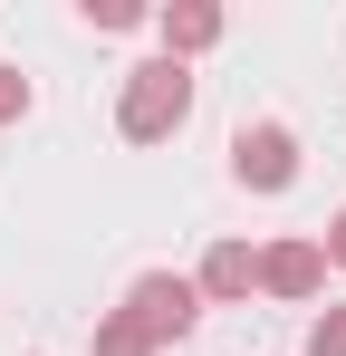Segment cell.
<instances>
[{
	"mask_svg": "<svg viewBox=\"0 0 346 356\" xmlns=\"http://www.w3.org/2000/svg\"><path fill=\"white\" fill-rule=\"evenodd\" d=\"M183 116H192V77H183V58H154V67L125 77V106H115L125 145H164Z\"/></svg>",
	"mask_w": 346,
	"mask_h": 356,
	"instance_id": "cell-1",
	"label": "cell"
},
{
	"mask_svg": "<svg viewBox=\"0 0 346 356\" xmlns=\"http://www.w3.org/2000/svg\"><path fill=\"white\" fill-rule=\"evenodd\" d=\"M115 318H135L154 347H173V337H192V318H202V289L183 280V270H145L135 289H125V308Z\"/></svg>",
	"mask_w": 346,
	"mask_h": 356,
	"instance_id": "cell-2",
	"label": "cell"
},
{
	"mask_svg": "<svg viewBox=\"0 0 346 356\" xmlns=\"http://www.w3.org/2000/svg\"><path fill=\"white\" fill-rule=\"evenodd\" d=\"M231 164H240L250 193H288V183H298V135H288V125H240Z\"/></svg>",
	"mask_w": 346,
	"mask_h": 356,
	"instance_id": "cell-3",
	"label": "cell"
},
{
	"mask_svg": "<svg viewBox=\"0 0 346 356\" xmlns=\"http://www.w3.org/2000/svg\"><path fill=\"white\" fill-rule=\"evenodd\" d=\"M318 280H327V241H270L260 250V289L270 298H318Z\"/></svg>",
	"mask_w": 346,
	"mask_h": 356,
	"instance_id": "cell-4",
	"label": "cell"
},
{
	"mask_svg": "<svg viewBox=\"0 0 346 356\" xmlns=\"http://www.w3.org/2000/svg\"><path fill=\"white\" fill-rule=\"evenodd\" d=\"M192 289H202V298H250V289H260V250H250V241H212Z\"/></svg>",
	"mask_w": 346,
	"mask_h": 356,
	"instance_id": "cell-5",
	"label": "cell"
},
{
	"mask_svg": "<svg viewBox=\"0 0 346 356\" xmlns=\"http://www.w3.org/2000/svg\"><path fill=\"white\" fill-rule=\"evenodd\" d=\"M154 29H164V58H192V49L222 39V10H212V0H183V10H164Z\"/></svg>",
	"mask_w": 346,
	"mask_h": 356,
	"instance_id": "cell-6",
	"label": "cell"
},
{
	"mask_svg": "<svg viewBox=\"0 0 346 356\" xmlns=\"http://www.w3.org/2000/svg\"><path fill=\"white\" fill-rule=\"evenodd\" d=\"M87 356H154V337H145L135 318H97V337H87Z\"/></svg>",
	"mask_w": 346,
	"mask_h": 356,
	"instance_id": "cell-7",
	"label": "cell"
},
{
	"mask_svg": "<svg viewBox=\"0 0 346 356\" xmlns=\"http://www.w3.org/2000/svg\"><path fill=\"white\" fill-rule=\"evenodd\" d=\"M308 356H346V308H327V318L308 327Z\"/></svg>",
	"mask_w": 346,
	"mask_h": 356,
	"instance_id": "cell-8",
	"label": "cell"
},
{
	"mask_svg": "<svg viewBox=\"0 0 346 356\" xmlns=\"http://www.w3.org/2000/svg\"><path fill=\"white\" fill-rule=\"evenodd\" d=\"M29 116V77H10V67H0V125H19Z\"/></svg>",
	"mask_w": 346,
	"mask_h": 356,
	"instance_id": "cell-9",
	"label": "cell"
},
{
	"mask_svg": "<svg viewBox=\"0 0 346 356\" xmlns=\"http://www.w3.org/2000/svg\"><path fill=\"white\" fill-rule=\"evenodd\" d=\"M327 260H337V270H346V212H337V222H327Z\"/></svg>",
	"mask_w": 346,
	"mask_h": 356,
	"instance_id": "cell-10",
	"label": "cell"
}]
</instances>
